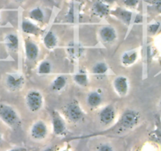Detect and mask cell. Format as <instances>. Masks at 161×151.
Instances as JSON below:
<instances>
[{
	"label": "cell",
	"mask_w": 161,
	"mask_h": 151,
	"mask_svg": "<svg viewBox=\"0 0 161 151\" xmlns=\"http://www.w3.org/2000/svg\"><path fill=\"white\" fill-rule=\"evenodd\" d=\"M140 113L134 109H127L123 113L118 123L117 128H114L111 131V133H124L127 131L132 130L137 125L140 121Z\"/></svg>",
	"instance_id": "cell-1"
},
{
	"label": "cell",
	"mask_w": 161,
	"mask_h": 151,
	"mask_svg": "<svg viewBox=\"0 0 161 151\" xmlns=\"http://www.w3.org/2000/svg\"><path fill=\"white\" fill-rule=\"evenodd\" d=\"M0 120L8 127L16 128L20 124V117L16 109L8 104H0Z\"/></svg>",
	"instance_id": "cell-2"
},
{
	"label": "cell",
	"mask_w": 161,
	"mask_h": 151,
	"mask_svg": "<svg viewBox=\"0 0 161 151\" xmlns=\"http://www.w3.org/2000/svg\"><path fill=\"white\" fill-rule=\"evenodd\" d=\"M50 132L48 125L43 120H38L31 125L29 131V138L35 142H43L47 138Z\"/></svg>",
	"instance_id": "cell-3"
},
{
	"label": "cell",
	"mask_w": 161,
	"mask_h": 151,
	"mask_svg": "<svg viewBox=\"0 0 161 151\" xmlns=\"http://www.w3.org/2000/svg\"><path fill=\"white\" fill-rule=\"evenodd\" d=\"M25 102L27 109L32 112H39L42 109L44 104L42 93L36 89H31L26 93Z\"/></svg>",
	"instance_id": "cell-4"
},
{
	"label": "cell",
	"mask_w": 161,
	"mask_h": 151,
	"mask_svg": "<svg viewBox=\"0 0 161 151\" xmlns=\"http://www.w3.org/2000/svg\"><path fill=\"white\" fill-rule=\"evenodd\" d=\"M63 112L66 119L74 124L80 122L85 117L84 111L76 100L69 102L64 107Z\"/></svg>",
	"instance_id": "cell-5"
},
{
	"label": "cell",
	"mask_w": 161,
	"mask_h": 151,
	"mask_svg": "<svg viewBox=\"0 0 161 151\" xmlns=\"http://www.w3.org/2000/svg\"><path fill=\"white\" fill-rule=\"evenodd\" d=\"M25 78L21 74L17 72H10L6 76L5 85L7 89L11 91L21 90L25 84Z\"/></svg>",
	"instance_id": "cell-6"
},
{
	"label": "cell",
	"mask_w": 161,
	"mask_h": 151,
	"mask_svg": "<svg viewBox=\"0 0 161 151\" xmlns=\"http://www.w3.org/2000/svg\"><path fill=\"white\" fill-rule=\"evenodd\" d=\"M116 117L115 108L112 105H107L99 112L98 119L103 126H109L114 122Z\"/></svg>",
	"instance_id": "cell-7"
},
{
	"label": "cell",
	"mask_w": 161,
	"mask_h": 151,
	"mask_svg": "<svg viewBox=\"0 0 161 151\" xmlns=\"http://www.w3.org/2000/svg\"><path fill=\"white\" fill-rule=\"evenodd\" d=\"M52 132L57 136H63L66 134L67 128L63 117L57 111H53L52 115Z\"/></svg>",
	"instance_id": "cell-8"
},
{
	"label": "cell",
	"mask_w": 161,
	"mask_h": 151,
	"mask_svg": "<svg viewBox=\"0 0 161 151\" xmlns=\"http://www.w3.org/2000/svg\"><path fill=\"white\" fill-rule=\"evenodd\" d=\"M113 88L118 95L121 97L126 96L130 91L129 80L126 76L123 75L118 76L112 82Z\"/></svg>",
	"instance_id": "cell-9"
},
{
	"label": "cell",
	"mask_w": 161,
	"mask_h": 151,
	"mask_svg": "<svg viewBox=\"0 0 161 151\" xmlns=\"http://www.w3.org/2000/svg\"><path fill=\"white\" fill-rule=\"evenodd\" d=\"M99 37L103 44H113L117 39L118 34L114 27L108 24L100 28L99 30Z\"/></svg>",
	"instance_id": "cell-10"
},
{
	"label": "cell",
	"mask_w": 161,
	"mask_h": 151,
	"mask_svg": "<svg viewBox=\"0 0 161 151\" xmlns=\"http://www.w3.org/2000/svg\"><path fill=\"white\" fill-rule=\"evenodd\" d=\"M40 48L35 41L30 39H26L25 40V55L29 61H35L39 56Z\"/></svg>",
	"instance_id": "cell-11"
},
{
	"label": "cell",
	"mask_w": 161,
	"mask_h": 151,
	"mask_svg": "<svg viewBox=\"0 0 161 151\" xmlns=\"http://www.w3.org/2000/svg\"><path fill=\"white\" fill-rule=\"evenodd\" d=\"M103 102V95L99 91L89 92L86 97V104L90 109H97Z\"/></svg>",
	"instance_id": "cell-12"
},
{
	"label": "cell",
	"mask_w": 161,
	"mask_h": 151,
	"mask_svg": "<svg viewBox=\"0 0 161 151\" xmlns=\"http://www.w3.org/2000/svg\"><path fill=\"white\" fill-rule=\"evenodd\" d=\"M3 44L7 50L11 52H16L19 47V39L18 35L14 32L7 34L4 37Z\"/></svg>",
	"instance_id": "cell-13"
},
{
	"label": "cell",
	"mask_w": 161,
	"mask_h": 151,
	"mask_svg": "<svg viewBox=\"0 0 161 151\" xmlns=\"http://www.w3.org/2000/svg\"><path fill=\"white\" fill-rule=\"evenodd\" d=\"M92 11L97 17L104 18L110 13V7L108 4L104 3L102 0H99L92 5Z\"/></svg>",
	"instance_id": "cell-14"
},
{
	"label": "cell",
	"mask_w": 161,
	"mask_h": 151,
	"mask_svg": "<svg viewBox=\"0 0 161 151\" xmlns=\"http://www.w3.org/2000/svg\"><path fill=\"white\" fill-rule=\"evenodd\" d=\"M21 28V31L28 35H37L40 32V29L38 26L35 23H33V21L27 18H24L22 20Z\"/></svg>",
	"instance_id": "cell-15"
},
{
	"label": "cell",
	"mask_w": 161,
	"mask_h": 151,
	"mask_svg": "<svg viewBox=\"0 0 161 151\" xmlns=\"http://www.w3.org/2000/svg\"><path fill=\"white\" fill-rule=\"evenodd\" d=\"M138 59V54L136 50H127L124 52L121 57L122 64L125 66H130L135 64L136 61Z\"/></svg>",
	"instance_id": "cell-16"
},
{
	"label": "cell",
	"mask_w": 161,
	"mask_h": 151,
	"mask_svg": "<svg viewBox=\"0 0 161 151\" xmlns=\"http://www.w3.org/2000/svg\"><path fill=\"white\" fill-rule=\"evenodd\" d=\"M29 18L32 21L37 23H42L45 20V13L40 7H36L29 10Z\"/></svg>",
	"instance_id": "cell-17"
},
{
	"label": "cell",
	"mask_w": 161,
	"mask_h": 151,
	"mask_svg": "<svg viewBox=\"0 0 161 151\" xmlns=\"http://www.w3.org/2000/svg\"><path fill=\"white\" fill-rule=\"evenodd\" d=\"M113 14L115 17H117L120 21H123V23H125L126 24L129 25L131 22V19H132V12L130 10H128L126 9H123V8H119L116 9L115 10H114L113 12Z\"/></svg>",
	"instance_id": "cell-18"
},
{
	"label": "cell",
	"mask_w": 161,
	"mask_h": 151,
	"mask_svg": "<svg viewBox=\"0 0 161 151\" xmlns=\"http://www.w3.org/2000/svg\"><path fill=\"white\" fill-rule=\"evenodd\" d=\"M74 81L80 87H87L89 83V75L87 72L84 69H80L74 75Z\"/></svg>",
	"instance_id": "cell-19"
},
{
	"label": "cell",
	"mask_w": 161,
	"mask_h": 151,
	"mask_svg": "<svg viewBox=\"0 0 161 151\" xmlns=\"http://www.w3.org/2000/svg\"><path fill=\"white\" fill-rule=\"evenodd\" d=\"M108 70H109V68L107 63L103 61H99L92 66V73L96 77L102 78L108 74Z\"/></svg>",
	"instance_id": "cell-20"
},
{
	"label": "cell",
	"mask_w": 161,
	"mask_h": 151,
	"mask_svg": "<svg viewBox=\"0 0 161 151\" xmlns=\"http://www.w3.org/2000/svg\"><path fill=\"white\" fill-rule=\"evenodd\" d=\"M67 85V78L65 76L60 75L56 76L51 84V89L55 92L63 91Z\"/></svg>",
	"instance_id": "cell-21"
},
{
	"label": "cell",
	"mask_w": 161,
	"mask_h": 151,
	"mask_svg": "<svg viewBox=\"0 0 161 151\" xmlns=\"http://www.w3.org/2000/svg\"><path fill=\"white\" fill-rule=\"evenodd\" d=\"M43 42L47 49H53L58 44V37L53 31H48L44 36Z\"/></svg>",
	"instance_id": "cell-22"
},
{
	"label": "cell",
	"mask_w": 161,
	"mask_h": 151,
	"mask_svg": "<svg viewBox=\"0 0 161 151\" xmlns=\"http://www.w3.org/2000/svg\"><path fill=\"white\" fill-rule=\"evenodd\" d=\"M52 63L47 60L41 61L37 68V72L40 75H48L52 72Z\"/></svg>",
	"instance_id": "cell-23"
},
{
	"label": "cell",
	"mask_w": 161,
	"mask_h": 151,
	"mask_svg": "<svg viewBox=\"0 0 161 151\" xmlns=\"http://www.w3.org/2000/svg\"><path fill=\"white\" fill-rule=\"evenodd\" d=\"M69 55L73 57V58H79L83 52V49L81 48L80 45H77L76 44H71L69 48L68 49Z\"/></svg>",
	"instance_id": "cell-24"
},
{
	"label": "cell",
	"mask_w": 161,
	"mask_h": 151,
	"mask_svg": "<svg viewBox=\"0 0 161 151\" xmlns=\"http://www.w3.org/2000/svg\"><path fill=\"white\" fill-rule=\"evenodd\" d=\"M96 151H114V149L111 143H100L96 147Z\"/></svg>",
	"instance_id": "cell-25"
},
{
	"label": "cell",
	"mask_w": 161,
	"mask_h": 151,
	"mask_svg": "<svg viewBox=\"0 0 161 151\" xmlns=\"http://www.w3.org/2000/svg\"><path fill=\"white\" fill-rule=\"evenodd\" d=\"M140 0H123V3L126 7L130 8H134L137 6Z\"/></svg>",
	"instance_id": "cell-26"
},
{
	"label": "cell",
	"mask_w": 161,
	"mask_h": 151,
	"mask_svg": "<svg viewBox=\"0 0 161 151\" xmlns=\"http://www.w3.org/2000/svg\"><path fill=\"white\" fill-rule=\"evenodd\" d=\"M159 26H160V24H159V22H156V23H153V24H149L148 27V32H149L151 34H155L158 31Z\"/></svg>",
	"instance_id": "cell-27"
},
{
	"label": "cell",
	"mask_w": 161,
	"mask_h": 151,
	"mask_svg": "<svg viewBox=\"0 0 161 151\" xmlns=\"http://www.w3.org/2000/svg\"><path fill=\"white\" fill-rule=\"evenodd\" d=\"M74 6L71 5L70 8H69V12H68L67 14V20L70 22H73L74 21Z\"/></svg>",
	"instance_id": "cell-28"
},
{
	"label": "cell",
	"mask_w": 161,
	"mask_h": 151,
	"mask_svg": "<svg viewBox=\"0 0 161 151\" xmlns=\"http://www.w3.org/2000/svg\"><path fill=\"white\" fill-rule=\"evenodd\" d=\"M153 7H155V9H156V10L158 13H161V3H158L154 4Z\"/></svg>",
	"instance_id": "cell-29"
},
{
	"label": "cell",
	"mask_w": 161,
	"mask_h": 151,
	"mask_svg": "<svg viewBox=\"0 0 161 151\" xmlns=\"http://www.w3.org/2000/svg\"><path fill=\"white\" fill-rule=\"evenodd\" d=\"M102 1H103L104 3L108 4V5L109 6V5H111V4H113V3H114L115 2H117L118 0H102Z\"/></svg>",
	"instance_id": "cell-30"
},
{
	"label": "cell",
	"mask_w": 161,
	"mask_h": 151,
	"mask_svg": "<svg viewBox=\"0 0 161 151\" xmlns=\"http://www.w3.org/2000/svg\"><path fill=\"white\" fill-rule=\"evenodd\" d=\"M142 21V15H137V16L136 17V19H135V21H134V22L137 23V24H138V23H141Z\"/></svg>",
	"instance_id": "cell-31"
},
{
	"label": "cell",
	"mask_w": 161,
	"mask_h": 151,
	"mask_svg": "<svg viewBox=\"0 0 161 151\" xmlns=\"http://www.w3.org/2000/svg\"><path fill=\"white\" fill-rule=\"evenodd\" d=\"M8 151H26L25 149L24 148H21V147H18V148H14V149H10Z\"/></svg>",
	"instance_id": "cell-32"
},
{
	"label": "cell",
	"mask_w": 161,
	"mask_h": 151,
	"mask_svg": "<svg viewBox=\"0 0 161 151\" xmlns=\"http://www.w3.org/2000/svg\"><path fill=\"white\" fill-rule=\"evenodd\" d=\"M148 2L151 4H153V5H154V4L158 3H161V0H149Z\"/></svg>",
	"instance_id": "cell-33"
},
{
	"label": "cell",
	"mask_w": 161,
	"mask_h": 151,
	"mask_svg": "<svg viewBox=\"0 0 161 151\" xmlns=\"http://www.w3.org/2000/svg\"><path fill=\"white\" fill-rule=\"evenodd\" d=\"M12 1L16 3H24L25 0H12Z\"/></svg>",
	"instance_id": "cell-34"
},
{
	"label": "cell",
	"mask_w": 161,
	"mask_h": 151,
	"mask_svg": "<svg viewBox=\"0 0 161 151\" xmlns=\"http://www.w3.org/2000/svg\"><path fill=\"white\" fill-rule=\"evenodd\" d=\"M2 142H3V135H2V133L0 132V145H1Z\"/></svg>",
	"instance_id": "cell-35"
},
{
	"label": "cell",
	"mask_w": 161,
	"mask_h": 151,
	"mask_svg": "<svg viewBox=\"0 0 161 151\" xmlns=\"http://www.w3.org/2000/svg\"><path fill=\"white\" fill-rule=\"evenodd\" d=\"M44 151H54V150L52 148H47V149H46Z\"/></svg>",
	"instance_id": "cell-36"
},
{
	"label": "cell",
	"mask_w": 161,
	"mask_h": 151,
	"mask_svg": "<svg viewBox=\"0 0 161 151\" xmlns=\"http://www.w3.org/2000/svg\"><path fill=\"white\" fill-rule=\"evenodd\" d=\"M159 108L160 109V110H161V99H160V101H159Z\"/></svg>",
	"instance_id": "cell-37"
}]
</instances>
